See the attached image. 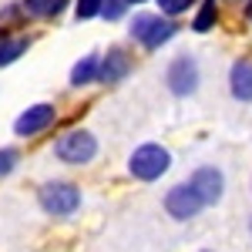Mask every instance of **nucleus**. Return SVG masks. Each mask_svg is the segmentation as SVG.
<instances>
[{"mask_svg": "<svg viewBox=\"0 0 252 252\" xmlns=\"http://www.w3.org/2000/svg\"><path fill=\"white\" fill-rule=\"evenodd\" d=\"M168 165H172V155H168L161 145H141V148H135L131 158H128V172L135 175V178H141V182L161 178V175L168 172Z\"/></svg>", "mask_w": 252, "mask_h": 252, "instance_id": "nucleus-1", "label": "nucleus"}, {"mask_svg": "<svg viewBox=\"0 0 252 252\" xmlns=\"http://www.w3.org/2000/svg\"><path fill=\"white\" fill-rule=\"evenodd\" d=\"M175 27L172 20H165L161 14H138L131 20V37L141 44V47H148V51H158L165 40L175 37Z\"/></svg>", "mask_w": 252, "mask_h": 252, "instance_id": "nucleus-2", "label": "nucleus"}, {"mask_svg": "<svg viewBox=\"0 0 252 252\" xmlns=\"http://www.w3.org/2000/svg\"><path fill=\"white\" fill-rule=\"evenodd\" d=\"M37 198H40V209L47 215H74L81 205V192L71 182H47Z\"/></svg>", "mask_w": 252, "mask_h": 252, "instance_id": "nucleus-3", "label": "nucleus"}, {"mask_svg": "<svg viewBox=\"0 0 252 252\" xmlns=\"http://www.w3.org/2000/svg\"><path fill=\"white\" fill-rule=\"evenodd\" d=\"M54 152H58V158L67 161V165H88V161L97 155V138L91 135V131H67V135L58 138Z\"/></svg>", "mask_w": 252, "mask_h": 252, "instance_id": "nucleus-4", "label": "nucleus"}, {"mask_svg": "<svg viewBox=\"0 0 252 252\" xmlns=\"http://www.w3.org/2000/svg\"><path fill=\"white\" fill-rule=\"evenodd\" d=\"M202 209H205V202H202V195L195 192L189 182H185V185H175L172 192L165 195V212L172 215V219H178V222L195 219Z\"/></svg>", "mask_w": 252, "mask_h": 252, "instance_id": "nucleus-5", "label": "nucleus"}, {"mask_svg": "<svg viewBox=\"0 0 252 252\" xmlns=\"http://www.w3.org/2000/svg\"><path fill=\"white\" fill-rule=\"evenodd\" d=\"M165 84H168V91L178 97L185 94H195V88H198V64H195V58H175L172 64H168V74H165Z\"/></svg>", "mask_w": 252, "mask_h": 252, "instance_id": "nucleus-6", "label": "nucleus"}, {"mask_svg": "<svg viewBox=\"0 0 252 252\" xmlns=\"http://www.w3.org/2000/svg\"><path fill=\"white\" fill-rule=\"evenodd\" d=\"M54 118H58L54 104H34V108H27V111L14 121V135L34 138V135H40V131H47V128L54 125Z\"/></svg>", "mask_w": 252, "mask_h": 252, "instance_id": "nucleus-7", "label": "nucleus"}, {"mask_svg": "<svg viewBox=\"0 0 252 252\" xmlns=\"http://www.w3.org/2000/svg\"><path fill=\"white\" fill-rule=\"evenodd\" d=\"M189 185L202 195V202H205V205H215V202L222 198V192H225V178H222V172L212 168V165L198 168V172L192 175V182H189Z\"/></svg>", "mask_w": 252, "mask_h": 252, "instance_id": "nucleus-8", "label": "nucleus"}, {"mask_svg": "<svg viewBox=\"0 0 252 252\" xmlns=\"http://www.w3.org/2000/svg\"><path fill=\"white\" fill-rule=\"evenodd\" d=\"M128 71H131V58H128V51L125 47H111L104 61H101V67H97V81H104V84H118V81L128 78Z\"/></svg>", "mask_w": 252, "mask_h": 252, "instance_id": "nucleus-9", "label": "nucleus"}, {"mask_svg": "<svg viewBox=\"0 0 252 252\" xmlns=\"http://www.w3.org/2000/svg\"><path fill=\"white\" fill-rule=\"evenodd\" d=\"M229 88L235 101H252V61H235L229 71Z\"/></svg>", "mask_w": 252, "mask_h": 252, "instance_id": "nucleus-10", "label": "nucleus"}, {"mask_svg": "<svg viewBox=\"0 0 252 252\" xmlns=\"http://www.w3.org/2000/svg\"><path fill=\"white\" fill-rule=\"evenodd\" d=\"M27 47H31V40H27V37H10L7 31H0V67L14 64Z\"/></svg>", "mask_w": 252, "mask_h": 252, "instance_id": "nucleus-11", "label": "nucleus"}, {"mask_svg": "<svg viewBox=\"0 0 252 252\" xmlns=\"http://www.w3.org/2000/svg\"><path fill=\"white\" fill-rule=\"evenodd\" d=\"M97 67H101V58H97V54H88L84 61H78V64H74V71H71V84H74V88H81V84L97 81Z\"/></svg>", "mask_w": 252, "mask_h": 252, "instance_id": "nucleus-12", "label": "nucleus"}, {"mask_svg": "<svg viewBox=\"0 0 252 252\" xmlns=\"http://www.w3.org/2000/svg\"><path fill=\"white\" fill-rule=\"evenodd\" d=\"M67 3H71V0H24V10H27L31 17H58Z\"/></svg>", "mask_w": 252, "mask_h": 252, "instance_id": "nucleus-13", "label": "nucleus"}, {"mask_svg": "<svg viewBox=\"0 0 252 252\" xmlns=\"http://www.w3.org/2000/svg\"><path fill=\"white\" fill-rule=\"evenodd\" d=\"M215 20H219V0H202V10L195 14L192 27H195V31H198V34H205V31L212 27Z\"/></svg>", "mask_w": 252, "mask_h": 252, "instance_id": "nucleus-14", "label": "nucleus"}, {"mask_svg": "<svg viewBox=\"0 0 252 252\" xmlns=\"http://www.w3.org/2000/svg\"><path fill=\"white\" fill-rule=\"evenodd\" d=\"M101 7H104V0H78V7H74V17L78 20H91L101 14Z\"/></svg>", "mask_w": 252, "mask_h": 252, "instance_id": "nucleus-15", "label": "nucleus"}, {"mask_svg": "<svg viewBox=\"0 0 252 252\" xmlns=\"http://www.w3.org/2000/svg\"><path fill=\"white\" fill-rule=\"evenodd\" d=\"M158 7H161V14L178 17V14H185L189 7H195V0H158Z\"/></svg>", "mask_w": 252, "mask_h": 252, "instance_id": "nucleus-16", "label": "nucleus"}, {"mask_svg": "<svg viewBox=\"0 0 252 252\" xmlns=\"http://www.w3.org/2000/svg\"><path fill=\"white\" fill-rule=\"evenodd\" d=\"M17 152H14V148H0V178H3V175H10L14 172V168H17Z\"/></svg>", "mask_w": 252, "mask_h": 252, "instance_id": "nucleus-17", "label": "nucleus"}, {"mask_svg": "<svg viewBox=\"0 0 252 252\" xmlns=\"http://www.w3.org/2000/svg\"><path fill=\"white\" fill-rule=\"evenodd\" d=\"M125 7H128V0H104V7H101V17L118 20L121 14H125Z\"/></svg>", "mask_w": 252, "mask_h": 252, "instance_id": "nucleus-18", "label": "nucleus"}, {"mask_svg": "<svg viewBox=\"0 0 252 252\" xmlns=\"http://www.w3.org/2000/svg\"><path fill=\"white\" fill-rule=\"evenodd\" d=\"M246 20L252 24V0H246Z\"/></svg>", "mask_w": 252, "mask_h": 252, "instance_id": "nucleus-19", "label": "nucleus"}, {"mask_svg": "<svg viewBox=\"0 0 252 252\" xmlns=\"http://www.w3.org/2000/svg\"><path fill=\"white\" fill-rule=\"evenodd\" d=\"M128 3H145V0H128Z\"/></svg>", "mask_w": 252, "mask_h": 252, "instance_id": "nucleus-20", "label": "nucleus"}]
</instances>
